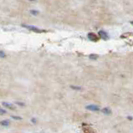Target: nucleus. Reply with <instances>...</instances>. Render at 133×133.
I'll list each match as a JSON object with an SVG mask.
<instances>
[{"instance_id": "nucleus-15", "label": "nucleus", "mask_w": 133, "mask_h": 133, "mask_svg": "<svg viewBox=\"0 0 133 133\" xmlns=\"http://www.w3.org/2000/svg\"><path fill=\"white\" fill-rule=\"evenodd\" d=\"M31 121H32V122H34V123H36V119L35 118H32Z\"/></svg>"}, {"instance_id": "nucleus-2", "label": "nucleus", "mask_w": 133, "mask_h": 133, "mask_svg": "<svg viewBox=\"0 0 133 133\" xmlns=\"http://www.w3.org/2000/svg\"><path fill=\"white\" fill-rule=\"evenodd\" d=\"M85 108L89 111H100V108H99L98 105H88L85 106Z\"/></svg>"}, {"instance_id": "nucleus-11", "label": "nucleus", "mask_w": 133, "mask_h": 133, "mask_svg": "<svg viewBox=\"0 0 133 133\" xmlns=\"http://www.w3.org/2000/svg\"><path fill=\"white\" fill-rule=\"evenodd\" d=\"M0 57L3 59V58H4V57H6V55L4 54V52H3V50L0 51Z\"/></svg>"}, {"instance_id": "nucleus-16", "label": "nucleus", "mask_w": 133, "mask_h": 133, "mask_svg": "<svg viewBox=\"0 0 133 133\" xmlns=\"http://www.w3.org/2000/svg\"><path fill=\"white\" fill-rule=\"evenodd\" d=\"M128 119H129V120H132L133 118H132L131 116H128Z\"/></svg>"}, {"instance_id": "nucleus-8", "label": "nucleus", "mask_w": 133, "mask_h": 133, "mask_svg": "<svg viewBox=\"0 0 133 133\" xmlns=\"http://www.w3.org/2000/svg\"><path fill=\"white\" fill-rule=\"evenodd\" d=\"M98 57H99V56H98L97 55H95V54L93 55V54H92V55H89V59H92V60H96V59H98Z\"/></svg>"}, {"instance_id": "nucleus-12", "label": "nucleus", "mask_w": 133, "mask_h": 133, "mask_svg": "<svg viewBox=\"0 0 133 133\" xmlns=\"http://www.w3.org/2000/svg\"><path fill=\"white\" fill-rule=\"evenodd\" d=\"M12 118L14 120H22V117L19 116H12Z\"/></svg>"}, {"instance_id": "nucleus-1", "label": "nucleus", "mask_w": 133, "mask_h": 133, "mask_svg": "<svg viewBox=\"0 0 133 133\" xmlns=\"http://www.w3.org/2000/svg\"><path fill=\"white\" fill-rule=\"evenodd\" d=\"M23 27H24L26 29H28L29 30H31V31H34V32H36V33H41V32H44V30H42L39 28L35 27V26H32V25H29V24H23L22 25Z\"/></svg>"}, {"instance_id": "nucleus-4", "label": "nucleus", "mask_w": 133, "mask_h": 133, "mask_svg": "<svg viewBox=\"0 0 133 133\" xmlns=\"http://www.w3.org/2000/svg\"><path fill=\"white\" fill-rule=\"evenodd\" d=\"M88 39L90 40V41H97L98 39V37L95 35L94 33H89L88 34Z\"/></svg>"}, {"instance_id": "nucleus-14", "label": "nucleus", "mask_w": 133, "mask_h": 133, "mask_svg": "<svg viewBox=\"0 0 133 133\" xmlns=\"http://www.w3.org/2000/svg\"><path fill=\"white\" fill-rule=\"evenodd\" d=\"M16 104L18 105L19 106H24L25 105V104L24 103H22V102H16Z\"/></svg>"}, {"instance_id": "nucleus-13", "label": "nucleus", "mask_w": 133, "mask_h": 133, "mask_svg": "<svg viewBox=\"0 0 133 133\" xmlns=\"http://www.w3.org/2000/svg\"><path fill=\"white\" fill-rule=\"evenodd\" d=\"M0 114H1V115H3V114H6V111H4V110H3V108H1V109H0Z\"/></svg>"}, {"instance_id": "nucleus-5", "label": "nucleus", "mask_w": 133, "mask_h": 133, "mask_svg": "<svg viewBox=\"0 0 133 133\" xmlns=\"http://www.w3.org/2000/svg\"><path fill=\"white\" fill-rule=\"evenodd\" d=\"M2 105L3 106H5L6 108H9L10 110H14L15 107H14V105L13 104H10V103H8V102H3Z\"/></svg>"}, {"instance_id": "nucleus-9", "label": "nucleus", "mask_w": 133, "mask_h": 133, "mask_svg": "<svg viewBox=\"0 0 133 133\" xmlns=\"http://www.w3.org/2000/svg\"><path fill=\"white\" fill-rule=\"evenodd\" d=\"M70 88H71V89H73V90H81V87H79V86H75V85H70Z\"/></svg>"}, {"instance_id": "nucleus-3", "label": "nucleus", "mask_w": 133, "mask_h": 133, "mask_svg": "<svg viewBox=\"0 0 133 133\" xmlns=\"http://www.w3.org/2000/svg\"><path fill=\"white\" fill-rule=\"evenodd\" d=\"M98 34H99V35H100V38H101L102 39L106 40V39H109V36H108V35H107V33L105 32L104 30H100Z\"/></svg>"}, {"instance_id": "nucleus-6", "label": "nucleus", "mask_w": 133, "mask_h": 133, "mask_svg": "<svg viewBox=\"0 0 133 133\" xmlns=\"http://www.w3.org/2000/svg\"><path fill=\"white\" fill-rule=\"evenodd\" d=\"M101 111L103 112L105 115H111V110L110 108H108V107L103 108L101 110Z\"/></svg>"}, {"instance_id": "nucleus-7", "label": "nucleus", "mask_w": 133, "mask_h": 133, "mask_svg": "<svg viewBox=\"0 0 133 133\" xmlns=\"http://www.w3.org/2000/svg\"><path fill=\"white\" fill-rule=\"evenodd\" d=\"M9 121H1V126L2 127H9Z\"/></svg>"}, {"instance_id": "nucleus-10", "label": "nucleus", "mask_w": 133, "mask_h": 133, "mask_svg": "<svg viewBox=\"0 0 133 133\" xmlns=\"http://www.w3.org/2000/svg\"><path fill=\"white\" fill-rule=\"evenodd\" d=\"M30 14H33V15H37V14H39V11H37V10H30Z\"/></svg>"}]
</instances>
